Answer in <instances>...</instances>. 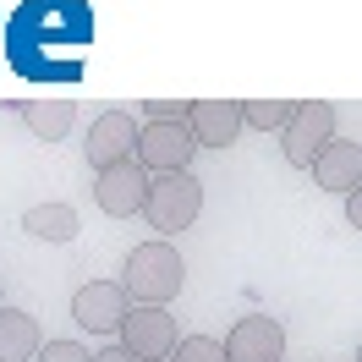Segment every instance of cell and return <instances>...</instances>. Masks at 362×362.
I'll list each match as a JSON object with an SVG mask.
<instances>
[{"label":"cell","instance_id":"6da1fadb","mask_svg":"<svg viewBox=\"0 0 362 362\" xmlns=\"http://www.w3.org/2000/svg\"><path fill=\"white\" fill-rule=\"evenodd\" d=\"M181 280H187V264H181V252L159 236V242H137L127 252V269H121V291L127 302H143V308H165L170 296L181 291Z\"/></svg>","mask_w":362,"mask_h":362},{"label":"cell","instance_id":"7a4b0ae2","mask_svg":"<svg viewBox=\"0 0 362 362\" xmlns=\"http://www.w3.org/2000/svg\"><path fill=\"white\" fill-rule=\"evenodd\" d=\"M143 214H148V226L165 230V236L187 230L198 214H204V181L192 176V170H165V176H148Z\"/></svg>","mask_w":362,"mask_h":362},{"label":"cell","instance_id":"3957f363","mask_svg":"<svg viewBox=\"0 0 362 362\" xmlns=\"http://www.w3.org/2000/svg\"><path fill=\"white\" fill-rule=\"evenodd\" d=\"M329 137H335V105L329 99H296L286 127H280V154H286V165L308 170Z\"/></svg>","mask_w":362,"mask_h":362},{"label":"cell","instance_id":"277c9868","mask_svg":"<svg viewBox=\"0 0 362 362\" xmlns=\"http://www.w3.org/2000/svg\"><path fill=\"white\" fill-rule=\"evenodd\" d=\"M176 313H165V308H143V302H132L127 308V318L115 324V346H127L137 362H165L170 351H176Z\"/></svg>","mask_w":362,"mask_h":362},{"label":"cell","instance_id":"5b68a950","mask_svg":"<svg viewBox=\"0 0 362 362\" xmlns=\"http://www.w3.org/2000/svg\"><path fill=\"white\" fill-rule=\"evenodd\" d=\"M198 154V143L187 132V121H143L137 127V148L132 159L148 170V176H165V170H187Z\"/></svg>","mask_w":362,"mask_h":362},{"label":"cell","instance_id":"8992f818","mask_svg":"<svg viewBox=\"0 0 362 362\" xmlns=\"http://www.w3.org/2000/svg\"><path fill=\"white\" fill-rule=\"evenodd\" d=\"M143 198H148V170H143L137 159L105 165L99 181H93V204L105 209L110 220H132V214H143Z\"/></svg>","mask_w":362,"mask_h":362},{"label":"cell","instance_id":"52a82bcc","mask_svg":"<svg viewBox=\"0 0 362 362\" xmlns=\"http://www.w3.org/2000/svg\"><path fill=\"white\" fill-rule=\"evenodd\" d=\"M220 351L226 362H280L286 357V329H280V318L269 313H247L230 324V335L220 340Z\"/></svg>","mask_w":362,"mask_h":362},{"label":"cell","instance_id":"ba28073f","mask_svg":"<svg viewBox=\"0 0 362 362\" xmlns=\"http://www.w3.org/2000/svg\"><path fill=\"white\" fill-rule=\"evenodd\" d=\"M127 291H121V280H88V286H77L71 296V324L77 329H88V335H115V324L127 318Z\"/></svg>","mask_w":362,"mask_h":362},{"label":"cell","instance_id":"9c48e42d","mask_svg":"<svg viewBox=\"0 0 362 362\" xmlns=\"http://www.w3.org/2000/svg\"><path fill=\"white\" fill-rule=\"evenodd\" d=\"M187 132L198 148H230L242 137V105L236 99H192L187 105Z\"/></svg>","mask_w":362,"mask_h":362},{"label":"cell","instance_id":"30bf717a","mask_svg":"<svg viewBox=\"0 0 362 362\" xmlns=\"http://www.w3.org/2000/svg\"><path fill=\"white\" fill-rule=\"evenodd\" d=\"M132 148H137V121H132L127 110L93 115V127H88V165H93V170L132 159Z\"/></svg>","mask_w":362,"mask_h":362},{"label":"cell","instance_id":"8fae6325","mask_svg":"<svg viewBox=\"0 0 362 362\" xmlns=\"http://www.w3.org/2000/svg\"><path fill=\"white\" fill-rule=\"evenodd\" d=\"M313 176L329 192H357L362 187V143L357 137H329L313 154Z\"/></svg>","mask_w":362,"mask_h":362},{"label":"cell","instance_id":"7c38bea8","mask_svg":"<svg viewBox=\"0 0 362 362\" xmlns=\"http://www.w3.org/2000/svg\"><path fill=\"white\" fill-rule=\"evenodd\" d=\"M45 346L39 335V318L23 308H6L0 302V362H33V351Z\"/></svg>","mask_w":362,"mask_h":362},{"label":"cell","instance_id":"4fadbf2b","mask_svg":"<svg viewBox=\"0 0 362 362\" xmlns=\"http://www.w3.org/2000/svg\"><path fill=\"white\" fill-rule=\"evenodd\" d=\"M23 121H28V132H33V137L55 143V137L71 132L77 105H71V99H23Z\"/></svg>","mask_w":362,"mask_h":362},{"label":"cell","instance_id":"5bb4252c","mask_svg":"<svg viewBox=\"0 0 362 362\" xmlns=\"http://www.w3.org/2000/svg\"><path fill=\"white\" fill-rule=\"evenodd\" d=\"M23 230H28V236H39V242H71V236L83 230V220H77V209H71V204H33L23 214Z\"/></svg>","mask_w":362,"mask_h":362},{"label":"cell","instance_id":"9a60e30c","mask_svg":"<svg viewBox=\"0 0 362 362\" xmlns=\"http://www.w3.org/2000/svg\"><path fill=\"white\" fill-rule=\"evenodd\" d=\"M236 105H242V127H258V132H280L296 99H236Z\"/></svg>","mask_w":362,"mask_h":362},{"label":"cell","instance_id":"2e32d148","mask_svg":"<svg viewBox=\"0 0 362 362\" xmlns=\"http://www.w3.org/2000/svg\"><path fill=\"white\" fill-rule=\"evenodd\" d=\"M165 362H226V351H220L214 335H181L176 351H170Z\"/></svg>","mask_w":362,"mask_h":362},{"label":"cell","instance_id":"e0dca14e","mask_svg":"<svg viewBox=\"0 0 362 362\" xmlns=\"http://www.w3.org/2000/svg\"><path fill=\"white\" fill-rule=\"evenodd\" d=\"M33 362H93V357H88V346H77V340H45L33 351Z\"/></svg>","mask_w":362,"mask_h":362},{"label":"cell","instance_id":"ac0fdd59","mask_svg":"<svg viewBox=\"0 0 362 362\" xmlns=\"http://www.w3.org/2000/svg\"><path fill=\"white\" fill-rule=\"evenodd\" d=\"M187 105L192 99H143V115L148 121H187Z\"/></svg>","mask_w":362,"mask_h":362},{"label":"cell","instance_id":"d6986e66","mask_svg":"<svg viewBox=\"0 0 362 362\" xmlns=\"http://www.w3.org/2000/svg\"><path fill=\"white\" fill-rule=\"evenodd\" d=\"M346 226H362V192H346Z\"/></svg>","mask_w":362,"mask_h":362},{"label":"cell","instance_id":"ffe728a7","mask_svg":"<svg viewBox=\"0 0 362 362\" xmlns=\"http://www.w3.org/2000/svg\"><path fill=\"white\" fill-rule=\"evenodd\" d=\"M93 362H137L127 346H105V351H93Z\"/></svg>","mask_w":362,"mask_h":362},{"label":"cell","instance_id":"44dd1931","mask_svg":"<svg viewBox=\"0 0 362 362\" xmlns=\"http://www.w3.org/2000/svg\"><path fill=\"white\" fill-rule=\"evenodd\" d=\"M280 362H286V357H280Z\"/></svg>","mask_w":362,"mask_h":362},{"label":"cell","instance_id":"7402d4cb","mask_svg":"<svg viewBox=\"0 0 362 362\" xmlns=\"http://www.w3.org/2000/svg\"><path fill=\"white\" fill-rule=\"evenodd\" d=\"M351 362H357V357H351Z\"/></svg>","mask_w":362,"mask_h":362}]
</instances>
